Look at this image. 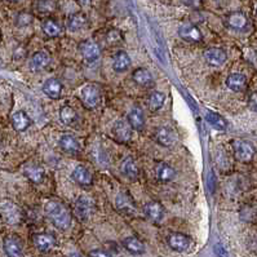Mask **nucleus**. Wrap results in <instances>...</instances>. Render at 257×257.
<instances>
[{
    "label": "nucleus",
    "mask_w": 257,
    "mask_h": 257,
    "mask_svg": "<svg viewBox=\"0 0 257 257\" xmlns=\"http://www.w3.org/2000/svg\"><path fill=\"white\" fill-rule=\"evenodd\" d=\"M45 214L52 221V224L60 230H66L71 226V214L62 203L57 200H49L44 207Z\"/></svg>",
    "instance_id": "f257e3e1"
},
{
    "label": "nucleus",
    "mask_w": 257,
    "mask_h": 257,
    "mask_svg": "<svg viewBox=\"0 0 257 257\" xmlns=\"http://www.w3.org/2000/svg\"><path fill=\"white\" fill-rule=\"evenodd\" d=\"M0 216L8 225H19L22 221L21 210L12 200H3L0 203Z\"/></svg>",
    "instance_id": "f03ea898"
},
{
    "label": "nucleus",
    "mask_w": 257,
    "mask_h": 257,
    "mask_svg": "<svg viewBox=\"0 0 257 257\" xmlns=\"http://www.w3.org/2000/svg\"><path fill=\"white\" fill-rule=\"evenodd\" d=\"M233 151L236 159L243 163H248L254 159L255 156V148L252 144L244 140H236L233 141Z\"/></svg>",
    "instance_id": "7ed1b4c3"
},
{
    "label": "nucleus",
    "mask_w": 257,
    "mask_h": 257,
    "mask_svg": "<svg viewBox=\"0 0 257 257\" xmlns=\"http://www.w3.org/2000/svg\"><path fill=\"white\" fill-rule=\"evenodd\" d=\"M116 208L122 212V214H127V216H133L137 212L136 204H134L132 196L127 192H120L116 196L115 200Z\"/></svg>",
    "instance_id": "20e7f679"
},
{
    "label": "nucleus",
    "mask_w": 257,
    "mask_h": 257,
    "mask_svg": "<svg viewBox=\"0 0 257 257\" xmlns=\"http://www.w3.org/2000/svg\"><path fill=\"white\" fill-rule=\"evenodd\" d=\"M94 210V200L87 195H82L75 202V214L80 220H87Z\"/></svg>",
    "instance_id": "39448f33"
},
{
    "label": "nucleus",
    "mask_w": 257,
    "mask_h": 257,
    "mask_svg": "<svg viewBox=\"0 0 257 257\" xmlns=\"http://www.w3.org/2000/svg\"><path fill=\"white\" fill-rule=\"evenodd\" d=\"M82 100H83V104L87 106L88 109L96 107L100 104V100H101V94H100L98 88L93 84L84 86L83 89H82Z\"/></svg>",
    "instance_id": "423d86ee"
},
{
    "label": "nucleus",
    "mask_w": 257,
    "mask_h": 257,
    "mask_svg": "<svg viewBox=\"0 0 257 257\" xmlns=\"http://www.w3.org/2000/svg\"><path fill=\"white\" fill-rule=\"evenodd\" d=\"M79 52L87 62L97 61L98 58H100V56H101V49H100V47H98L97 44L94 43V42H92V40H86L83 43H80Z\"/></svg>",
    "instance_id": "0eeeda50"
},
{
    "label": "nucleus",
    "mask_w": 257,
    "mask_h": 257,
    "mask_svg": "<svg viewBox=\"0 0 257 257\" xmlns=\"http://www.w3.org/2000/svg\"><path fill=\"white\" fill-rule=\"evenodd\" d=\"M112 136L118 142H128L132 137V126L128 120H118L112 128Z\"/></svg>",
    "instance_id": "6e6552de"
},
{
    "label": "nucleus",
    "mask_w": 257,
    "mask_h": 257,
    "mask_svg": "<svg viewBox=\"0 0 257 257\" xmlns=\"http://www.w3.org/2000/svg\"><path fill=\"white\" fill-rule=\"evenodd\" d=\"M3 248L8 257H23L22 243L17 236H5L3 242Z\"/></svg>",
    "instance_id": "1a4fd4ad"
},
{
    "label": "nucleus",
    "mask_w": 257,
    "mask_h": 257,
    "mask_svg": "<svg viewBox=\"0 0 257 257\" xmlns=\"http://www.w3.org/2000/svg\"><path fill=\"white\" fill-rule=\"evenodd\" d=\"M204 61L212 67H220L226 62V53H225L224 49H221V48H210V49H207L204 52Z\"/></svg>",
    "instance_id": "9d476101"
},
{
    "label": "nucleus",
    "mask_w": 257,
    "mask_h": 257,
    "mask_svg": "<svg viewBox=\"0 0 257 257\" xmlns=\"http://www.w3.org/2000/svg\"><path fill=\"white\" fill-rule=\"evenodd\" d=\"M178 34H180V37L182 38L186 42H190V43H198L202 40V33H200V30L196 27L195 25H193V23H182L180 27H178Z\"/></svg>",
    "instance_id": "9b49d317"
},
{
    "label": "nucleus",
    "mask_w": 257,
    "mask_h": 257,
    "mask_svg": "<svg viewBox=\"0 0 257 257\" xmlns=\"http://www.w3.org/2000/svg\"><path fill=\"white\" fill-rule=\"evenodd\" d=\"M155 140L160 146L170 148V146L174 145V142L177 141V136L171 128L159 127L155 132Z\"/></svg>",
    "instance_id": "f8f14e48"
},
{
    "label": "nucleus",
    "mask_w": 257,
    "mask_h": 257,
    "mask_svg": "<svg viewBox=\"0 0 257 257\" xmlns=\"http://www.w3.org/2000/svg\"><path fill=\"white\" fill-rule=\"evenodd\" d=\"M33 240L35 247L42 252H48V251H51L56 246V238L51 236V234H47V233L35 234Z\"/></svg>",
    "instance_id": "ddd939ff"
},
{
    "label": "nucleus",
    "mask_w": 257,
    "mask_h": 257,
    "mask_svg": "<svg viewBox=\"0 0 257 257\" xmlns=\"http://www.w3.org/2000/svg\"><path fill=\"white\" fill-rule=\"evenodd\" d=\"M226 23L230 29L236 30V31H243L248 26V19L242 12H233L226 17Z\"/></svg>",
    "instance_id": "4468645a"
},
{
    "label": "nucleus",
    "mask_w": 257,
    "mask_h": 257,
    "mask_svg": "<svg viewBox=\"0 0 257 257\" xmlns=\"http://www.w3.org/2000/svg\"><path fill=\"white\" fill-rule=\"evenodd\" d=\"M168 244L173 251L184 252L190 247V239L181 233H173L168 236Z\"/></svg>",
    "instance_id": "2eb2a0df"
},
{
    "label": "nucleus",
    "mask_w": 257,
    "mask_h": 257,
    "mask_svg": "<svg viewBox=\"0 0 257 257\" xmlns=\"http://www.w3.org/2000/svg\"><path fill=\"white\" fill-rule=\"evenodd\" d=\"M155 177L162 182H170L176 177V171L170 164L160 162L155 167Z\"/></svg>",
    "instance_id": "dca6fc26"
},
{
    "label": "nucleus",
    "mask_w": 257,
    "mask_h": 257,
    "mask_svg": "<svg viewBox=\"0 0 257 257\" xmlns=\"http://www.w3.org/2000/svg\"><path fill=\"white\" fill-rule=\"evenodd\" d=\"M43 92L52 100H57L62 93V84L55 78H49L44 82Z\"/></svg>",
    "instance_id": "f3484780"
},
{
    "label": "nucleus",
    "mask_w": 257,
    "mask_h": 257,
    "mask_svg": "<svg viewBox=\"0 0 257 257\" xmlns=\"http://www.w3.org/2000/svg\"><path fill=\"white\" fill-rule=\"evenodd\" d=\"M23 173L30 181L34 182V184H40V182L44 180V168L43 167L38 166V164H27L23 168Z\"/></svg>",
    "instance_id": "a211bd4d"
},
{
    "label": "nucleus",
    "mask_w": 257,
    "mask_h": 257,
    "mask_svg": "<svg viewBox=\"0 0 257 257\" xmlns=\"http://www.w3.org/2000/svg\"><path fill=\"white\" fill-rule=\"evenodd\" d=\"M120 171H122V173H123L126 177L130 178V180L137 178L138 173H140V170H138L136 160H134L133 158H130V156H127V158L122 162V164H120Z\"/></svg>",
    "instance_id": "6ab92c4d"
},
{
    "label": "nucleus",
    "mask_w": 257,
    "mask_h": 257,
    "mask_svg": "<svg viewBox=\"0 0 257 257\" xmlns=\"http://www.w3.org/2000/svg\"><path fill=\"white\" fill-rule=\"evenodd\" d=\"M144 212L150 220L160 221L164 216V208L158 202H149L144 207Z\"/></svg>",
    "instance_id": "aec40b11"
},
{
    "label": "nucleus",
    "mask_w": 257,
    "mask_h": 257,
    "mask_svg": "<svg viewBox=\"0 0 257 257\" xmlns=\"http://www.w3.org/2000/svg\"><path fill=\"white\" fill-rule=\"evenodd\" d=\"M73 177L76 182L83 186H89L93 181L92 173L84 166H76L73 171Z\"/></svg>",
    "instance_id": "412c9836"
},
{
    "label": "nucleus",
    "mask_w": 257,
    "mask_h": 257,
    "mask_svg": "<svg viewBox=\"0 0 257 257\" xmlns=\"http://www.w3.org/2000/svg\"><path fill=\"white\" fill-rule=\"evenodd\" d=\"M49 62H51V56L48 55L47 52L39 51L35 52L33 55L31 61H30V66L34 70H43L49 65Z\"/></svg>",
    "instance_id": "4be33fe9"
},
{
    "label": "nucleus",
    "mask_w": 257,
    "mask_h": 257,
    "mask_svg": "<svg viewBox=\"0 0 257 257\" xmlns=\"http://www.w3.org/2000/svg\"><path fill=\"white\" fill-rule=\"evenodd\" d=\"M247 84V79L246 76L243 74L239 73H234L230 74L226 79V86L229 87V89H232L234 92H240L246 88Z\"/></svg>",
    "instance_id": "5701e85b"
},
{
    "label": "nucleus",
    "mask_w": 257,
    "mask_h": 257,
    "mask_svg": "<svg viewBox=\"0 0 257 257\" xmlns=\"http://www.w3.org/2000/svg\"><path fill=\"white\" fill-rule=\"evenodd\" d=\"M12 124H13L16 130L23 132V130H26L31 126V120H30V118L25 111H16L12 115Z\"/></svg>",
    "instance_id": "b1692460"
},
{
    "label": "nucleus",
    "mask_w": 257,
    "mask_h": 257,
    "mask_svg": "<svg viewBox=\"0 0 257 257\" xmlns=\"http://www.w3.org/2000/svg\"><path fill=\"white\" fill-rule=\"evenodd\" d=\"M130 67V58L126 52H118L114 57V64H112V69L116 73H124Z\"/></svg>",
    "instance_id": "393cba45"
},
{
    "label": "nucleus",
    "mask_w": 257,
    "mask_h": 257,
    "mask_svg": "<svg viewBox=\"0 0 257 257\" xmlns=\"http://www.w3.org/2000/svg\"><path fill=\"white\" fill-rule=\"evenodd\" d=\"M60 146L64 151L69 152V154H76V152L79 151V142L76 140L74 136L71 134H64L60 138Z\"/></svg>",
    "instance_id": "a878e982"
},
{
    "label": "nucleus",
    "mask_w": 257,
    "mask_h": 257,
    "mask_svg": "<svg viewBox=\"0 0 257 257\" xmlns=\"http://www.w3.org/2000/svg\"><path fill=\"white\" fill-rule=\"evenodd\" d=\"M123 246L128 252L133 255H142L145 254V246L140 239L134 238V236H128L123 240Z\"/></svg>",
    "instance_id": "bb28decb"
},
{
    "label": "nucleus",
    "mask_w": 257,
    "mask_h": 257,
    "mask_svg": "<svg viewBox=\"0 0 257 257\" xmlns=\"http://www.w3.org/2000/svg\"><path fill=\"white\" fill-rule=\"evenodd\" d=\"M88 23L87 16L83 13H75L71 15L67 20V29L70 31H79V30L84 29Z\"/></svg>",
    "instance_id": "cd10ccee"
},
{
    "label": "nucleus",
    "mask_w": 257,
    "mask_h": 257,
    "mask_svg": "<svg viewBox=\"0 0 257 257\" xmlns=\"http://www.w3.org/2000/svg\"><path fill=\"white\" fill-rule=\"evenodd\" d=\"M128 122L132 126V128L140 129L144 127L145 124V118H144V112L140 107H133L128 114Z\"/></svg>",
    "instance_id": "c85d7f7f"
},
{
    "label": "nucleus",
    "mask_w": 257,
    "mask_h": 257,
    "mask_svg": "<svg viewBox=\"0 0 257 257\" xmlns=\"http://www.w3.org/2000/svg\"><path fill=\"white\" fill-rule=\"evenodd\" d=\"M133 80L134 83H137L138 86L148 87V86H150L152 83V75L148 69L140 67V69H137L133 73Z\"/></svg>",
    "instance_id": "c756f323"
},
{
    "label": "nucleus",
    "mask_w": 257,
    "mask_h": 257,
    "mask_svg": "<svg viewBox=\"0 0 257 257\" xmlns=\"http://www.w3.org/2000/svg\"><path fill=\"white\" fill-rule=\"evenodd\" d=\"M206 118H207V122H208L212 127L216 128V129L218 130L228 129V122H226L220 114H217V112L208 111L207 112Z\"/></svg>",
    "instance_id": "7c9ffc66"
},
{
    "label": "nucleus",
    "mask_w": 257,
    "mask_h": 257,
    "mask_svg": "<svg viewBox=\"0 0 257 257\" xmlns=\"http://www.w3.org/2000/svg\"><path fill=\"white\" fill-rule=\"evenodd\" d=\"M43 31L44 34L49 38H56L61 34V27L58 25L57 22L53 20H47L43 23Z\"/></svg>",
    "instance_id": "2f4dec72"
},
{
    "label": "nucleus",
    "mask_w": 257,
    "mask_h": 257,
    "mask_svg": "<svg viewBox=\"0 0 257 257\" xmlns=\"http://www.w3.org/2000/svg\"><path fill=\"white\" fill-rule=\"evenodd\" d=\"M60 119L65 126H70L73 124L76 120V112L73 107L70 106H64L61 110H60Z\"/></svg>",
    "instance_id": "473e14b6"
},
{
    "label": "nucleus",
    "mask_w": 257,
    "mask_h": 257,
    "mask_svg": "<svg viewBox=\"0 0 257 257\" xmlns=\"http://www.w3.org/2000/svg\"><path fill=\"white\" fill-rule=\"evenodd\" d=\"M164 101H166V96L162 92H154L151 93L150 98H149V106L152 111H156L159 110L162 106L164 105Z\"/></svg>",
    "instance_id": "72a5a7b5"
},
{
    "label": "nucleus",
    "mask_w": 257,
    "mask_h": 257,
    "mask_svg": "<svg viewBox=\"0 0 257 257\" xmlns=\"http://www.w3.org/2000/svg\"><path fill=\"white\" fill-rule=\"evenodd\" d=\"M38 11L43 15H51L56 9L55 0H39L38 1Z\"/></svg>",
    "instance_id": "f704fd0d"
},
{
    "label": "nucleus",
    "mask_w": 257,
    "mask_h": 257,
    "mask_svg": "<svg viewBox=\"0 0 257 257\" xmlns=\"http://www.w3.org/2000/svg\"><path fill=\"white\" fill-rule=\"evenodd\" d=\"M123 40V35H122V33H120L119 30L116 29H112L110 30V31H107V34H106V42L109 44H118L120 43Z\"/></svg>",
    "instance_id": "c9c22d12"
},
{
    "label": "nucleus",
    "mask_w": 257,
    "mask_h": 257,
    "mask_svg": "<svg viewBox=\"0 0 257 257\" xmlns=\"http://www.w3.org/2000/svg\"><path fill=\"white\" fill-rule=\"evenodd\" d=\"M33 22V16L30 15V13H20L19 17H17V25L21 26V27H26V26H29L30 23Z\"/></svg>",
    "instance_id": "e433bc0d"
},
{
    "label": "nucleus",
    "mask_w": 257,
    "mask_h": 257,
    "mask_svg": "<svg viewBox=\"0 0 257 257\" xmlns=\"http://www.w3.org/2000/svg\"><path fill=\"white\" fill-rule=\"evenodd\" d=\"M214 251L217 257H229L228 251H226V248L222 246V243H216L214 247Z\"/></svg>",
    "instance_id": "4c0bfd02"
},
{
    "label": "nucleus",
    "mask_w": 257,
    "mask_h": 257,
    "mask_svg": "<svg viewBox=\"0 0 257 257\" xmlns=\"http://www.w3.org/2000/svg\"><path fill=\"white\" fill-rule=\"evenodd\" d=\"M203 0H181V3L184 4L185 7L193 8V9H198L202 5Z\"/></svg>",
    "instance_id": "58836bf2"
},
{
    "label": "nucleus",
    "mask_w": 257,
    "mask_h": 257,
    "mask_svg": "<svg viewBox=\"0 0 257 257\" xmlns=\"http://www.w3.org/2000/svg\"><path fill=\"white\" fill-rule=\"evenodd\" d=\"M248 106H250L251 110L257 111V91L252 92L250 94V98H248Z\"/></svg>",
    "instance_id": "ea45409f"
},
{
    "label": "nucleus",
    "mask_w": 257,
    "mask_h": 257,
    "mask_svg": "<svg viewBox=\"0 0 257 257\" xmlns=\"http://www.w3.org/2000/svg\"><path fill=\"white\" fill-rule=\"evenodd\" d=\"M89 257H111V256L104 250H93L89 252Z\"/></svg>",
    "instance_id": "a19ab883"
},
{
    "label": "nucleus",
    "mask_w": 257,
    "mask_h": 257,
    "mask_svg": "<svg viewBox=\"0 0 257 257\" xmlns=\"http://www.w3.org/2000/svg\"><path fill=\"white\" fill-rule=\"evenodd\" d=\"M76 1H78L79 4H82V5H84V7L91 4V0H76Z\"/></svg>",
    "instance_id": "79ce46f5"
},
{
    "label": "nucleus",
    "mask_w": 257,
    "mask_h": 257,
    "mask_svg": "<svg viewBox=\"0 0 257 257\" xmlns=\"http://www.w3.org/2000/svg\"><path fill=\"white\" fill-rule=\"evenodd\" d=\"M70 257H84L83 255H80V254H71V256Z\"/></svg>",
    "instance_id": "37998d69"
},
{
    "label": "nucleus",
    "mask_w": 257,
    "mask_h": 257,
    "mask_svg": "<svg viewBox=\"0 0 257 257\" xmlns=\"http://www.w3.org/2000/svg\"><path fill=\"white\" fill-rule=\"evenodd\" d=\"M9 1H17V0H9Z\"/></svg>",
    "instance_id": "c03bdc74"
}]
</instances>
